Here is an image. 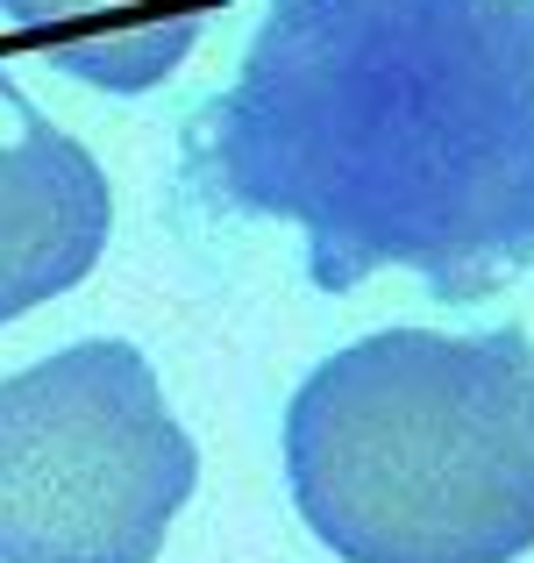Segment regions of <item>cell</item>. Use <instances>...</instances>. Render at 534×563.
Instances as JSON below:
<instances>
[{
	"instance_id": "obj_1",
	"label": "cell",
	"mask_w": 534,
	"mask_h": 563,
	"mask_svg": "<svg viewBox=\"0 0 534 563\" xmlns=\"http://www.w3.org/2000/svg\"><path fill=\"white\" fill-rule=\"evenodd\" d=\"M186 172L292 221L321 292L413 272L492 300L534 264V0H271Z\"/></svg>"
},
{
	"instance_id": "obj_2",
	"label": "cell",
	"mask_w": 534,
	"mask_h": 563,
	"mask_svg": "<svg viewBox=\"0 0 534 563\" xmlns=\"http://www.w3.org/2000/svg\"><path fill=\"white\" fill-rule=\"evenodd\" d=\"M286 485L343 563H521L534 550V343L378 329L286 407Z\"/></svg>"
},
{
	"instance_id": "obj_3",
	"label": "cell",
	"mask_w": 534,
	"mask_h": 563,
	"mask_svg": "<svg viewBox=\"0 0 534 563\" xmlns=\"http://www.w3.org/2000/svg\"><path fill=\"white\" fill-rule=\"evenodd\" d=\"M200 450L136 343H71L0 378V563H157Z\"/></svg>"
},
{
	"instance_id": "obj_4",
	"label": "cell",
	"mask_w": 534,
	"mask_h": 563,
	"mask_svg": "<svg viewBox=\"0 0 534 563\" xmlns=\"http://www.w3.org/2000/svg\"><path fill=\"white\" fill-rule=\"evenodd\" d=\"M22 143H0V321L71 292L108 250L114 192L79 136L8 86Z\"/></svg>"
},
{
	"instance_id": "obj_5",
	"label": "cell",
	"mask_w": 534,
	"mask_h": 563,
	"mask_svg": "<svg viewBox=\"0 0 534 563\" xmlns=\"http://www.w3.org/2000/svg\"><path fill=\"white\" fill-rule=\"evenodd\" d=\"M229 0H0L14 43L100 93H151Z\"/></svg>"
}]
</instances>
